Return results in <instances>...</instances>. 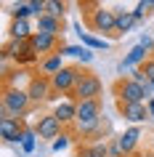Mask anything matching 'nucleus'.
Listing matches in <instances>:
<instances>
[{"label":"nucleus","instance_id":"obj_8","mask_svg":"<svg viewBox=\"0 0 154 157\" xmlns=\"http://www.w3.org/2000/svg\"><path fill=\"white\" fill-rule=\"evenodd\" d=\"M24 123H21V117H13L8 112H0V139L6 141V144H21L24 139Z\"/></svg>","mask_w":154,"mask_h":157},{"label":"nucleus","instance_id":"obj_29","mask_svg":"<svg viewBox=\"0 0 154 157\" xmlns=\"http://www.w3.org/2000/svg\"><path fill=\"white\" fill-rule=\"evenodd\" d=\"M45 3H48V0H29L35 16H43V13H45Z\"/></svg>","mask_w":154,"mask_h":157},{"label":"nucleus","instance_id":"obj_7","mask_svg":"<svg viewBox=\"0 0 154 157\" xmlns=\"http://www.w3.org/2000/svg\"><path fill=\"white\" fill-rule=\"evenodd\" d=\"M27 93H29L32 107H35V104H43V101H53V99H56L53 85H51V77H45V75H40V72H35L32 77H29Z\"/></svg>","mask_w":154,"mask_h":157},{"label":"nucleus","instance_id":"obj_4","mask_svg":"<svg viewBox=\"0 0 154 157\" xmlns=\"http://www.w3.org/2000/svg\"><path fill=\"white\" fill-rule=\"evenodd\" d=\"M82 75H85V69L82 67H64L58 75H53L51 77V85H53V93L56 96H69L72 99V93H74V88H77V83L82 80Z\"/></svg>","mask_w":154,"mask_h":157},{"label":"nucleus","instance_id":"obj_5","mask_svg":"<svg viewBox=\"0 0 154 157\" xmlns=\"http://www.w3.org/2000/svg\"><path fill=\"white\" fill-rule=\"evenodd\" d=\"M114 24H117V11L112 8H101L93 13V16L85 19V27H88L90 32H96V35H106V37H117L114 35Z\"/></svg>","mask_w":154,"mask_h":157},{"label":"nucleus","instance_id":"obj_20","mask_svg":"<svg viewBox=\"0 0 154 157\" xmlns=\"http://www.w3.org/2000/svg\"><path fill=\"white\" fill-rule=\"evenodd\" d=\"M58 53H61V56H77V59H82V61H93V51L85 48V45H61Z\"/></svg>","mask_w":154,"mask_h":157},{"label":"nucleus","instance_id":"obj_17","mask_svg":"<svg viewBox=\"0 0 154 157\" xmlns=\"http://www.w3.org/2000/svg\"><path fill=\"white\" fill-rule=\"evenodd\" d=\"M64 67H66L64 64V56H61V53H53V56H48V59H43V61H40V75L53 77V75H58Z\"/></svg>","mask_w":154,"mask_h":157},{"label":"nucleus","instance_id":"obj_1","mask_svg":"<svg viewBox=\"0 0 154 157\" xmlns=\"http://www.w3.org/2000/svg\"><path fill=\"white\" fill-rule=\"evenodd\" d=\"M32 107L27 88L19 85H3V99H0V112H8L13 117H24Z\"/></svg>","mask_w":154,"mask_h":157},{"label":"nucleus","instance_id":"obj_18","mask_svg":"<svg viewBox=\"0 0 154 157\" xmlns=\"http://www.w3.org/2000/svg\"><path fill=\"white\" fill-rule=\"evenodd\" d=\"M8 35L11 40H32V27H29V21H21V19H13L8 27Z\"/></svg>","mask_w":154,"mask_h":157},{"label":"nucleus","instance_id":"obj_12","mask_svg":"<svg viewBox=\"0 0 154 157\" xmlns=\"http://www.w3.org/2000/svg\"><path fill=\"white\" fill-rule=\"evenodd\" d=\"M117 109H120V115L125 117L128 123H133V125L152 120V117H149V109H146V104H122V101H117Z\"/></svg>","mask_w":154,"mask_h":157},{"label":"nucleus","instance_id":"obj_32","mask_svg":"<svg viewBox=\"0 0 154 157\" xmlns=\"http://www.w3.org/2000/svg\"><path fill=\"white\" fill-rule=\"evenodd\" d=\"M133 69H136V67H133V64H130V61H128V59H122V61H120V64H117V72H133Z\"/></svg>","mask_w":154,"mask_h":157},{"label":"nucleus","instance_id":"obj_13","mask_svg":"<svg viewBox=\"0 0 154 157\" xmlns=\"http://www.w3.org/2000/svg\"><path fill=\"white\" fill-rule=\"evenodd\" d=\"M53 115H56V120L61 125H72L77 123V101L74 99H64V101H58L56 107H53Z\"/></svg>","mask_w":154,"mask_h":157},{"label":"nucleus","instance_id":"obj_10","mask_svg":"<svg viewBox=\"0 0 154 157\" xmlns=\"http://www.w3.org/2000/svg\"><path fill=\"white\" fill-rule=\"evenodd\" d=\"M29 45L35 48V53H37V56H40V61H43V59H48V56H53V53H58L64 43H61V37H56V35L37 32V29H35L32 40H29Z\"/></svg>","mask_w":154,"mask_h":157},{"label":"nucleus","instance_id":"obj_16","mask_svg":"<svg viewBox=\"0 0 154 157\" xmlns=\"http://www.w3.org/2000/svg\"><path fill=\"white\" fill-rule=\"evenodd\" d=\"M136 24H138V21H136V16H133V11H122V8H117V24H114V35H117V37L128 35Z\"/></svg>","mask_w":154,"mask_h":157},{"label":"nucleus","instance_id":"obj_19","mask_svg":"<svg viewBox=\"0 0 154 157\" xmlns=\"http://www.w3.org/2000/svg\"><path fill=\"white\" fill-rule=\"evenodd\" d=\"M77 37H80V43L85 45V48H90V51L109 48V43H106L104 37H96V35H90V32H82V27H77Z\"/></svg>","mask_w":154,"mask_h":157},{"label":"nucleus","instance_id":"obj_24","mask_svg":"<svg viewBox=\"0 0 154 157\" xmlns=\"http://www.w3.org/2000/svg\"><path fill=\"white\" fill-rule=\"evenodd\" d=\"M45 13L53 16V19H64L66 3H64V0H48V3H45Z\"/></svg>","mask_w":154,"mask_h":157},{"label":"nucleus","instance_id":"obj_9","mask_svg":"<svg viewBox=\"0 0 154 157\" xmlns=\"http://www.w3.org/2000/svg\"><path fill=\"white\" fill-rule=\"evenodd\" d=\"M101 88H104V85H101V77L85 69L82 80L77 83V88H74V93H72V99L74 101H93V99L101 96Z\"/></svg>","mask_w":154,"mask_h":157},{"label":"nucleus","instance_id":"obj_27","mask_svg":"<svg viewBox=\"0 0 154 157\" xmlns=\"http://www.w3.org/2000/svg\"><path fill=\"white\" fill-rule=\"evenodd\" d=\"M106 157H125V152L120 149V144H117V139L106 141Z\"/></svg>","mask_w":154,"mask_h":157},{"label":"nucleus","instance_id":"obj_14","mask_svg":"<svg viewBox=\"0 0 154 157\" xmlns=\"http://www.w3.org/2000/svg\"><path fill=\"white\" fill-rule=\"evenodd\" d=\"M138 141H141V128H138V125H130L128 131H122L120 136H117V144H120V149L125 152V157L136 155Z\"/></svg>","mask_w":154,"mask_h":157},{"label":"nucleus","instance_id":"obj_36","mask_svg":"<svg viewBox=\"0 0 154 157\" xmlns=\"http://www.w3.org/2000/svg\"><path fill=\"white\" fill-rule=\"evenodd\" d=\"M152 35H154V32H152Z\"/></svg>","mask_w":154,"mask_h":157},{"label":"nucleus","instance_id":"obj_15","mask_svg":"<svg viewBox=\"0 0 154 157\" xmlns=\"http://www.w3.org/2000/svg\"><path fill=\"white\" fill-rule=\"evenodd\" d=\"M37 32H48V35L61 37L64 35V19H53L48 13H43V16H37Z\"/></svg>","mask_w":154,"mask_h":157},{"label":"nucleus","instance_id":"obj_25","mask_svg":"<svg viewBox=\"0 0 154 157\" xmlns=\"http://www.w3.org/2000/svg\"><path fill=\"white\" fill-rule=\"evenodd\" d=\"M11 16H13V19H21V21H27V19L32 16V6H29V3H13Z\"/></svg>","mask_w":154,"mask_h":157},{"label":"nucleus","instance_id":"obj_26","mask_svg":"<svg viewBox=\"0 0 154 157\" xmlns=\"http://www.w3.org/2000/svg\"><path fill=\"white\" fill-rule=\"evenodd\" d=\"M69 144H72V133H66V131H64L56 141H51V149H53V152H64Z\"/></svg>","mask_w":154,"mask_h":157},{"label":"nucleus","instance_id":"obj_22","mask_svg":"<svg viewBox=\"0 0 154 157\" xmlns=\"http://www.w3.org/2000/svg\"><path fill=\"white\" fill-rule=\"evenodd\" d=\"M35 149H37V133H35V128H27L24 139H21V152L24 155H32Z\"/></svg>","mask_w":154,"mask_h":157},{"label":"nucleus","instance_id":"obj_21","mask_svg":"<svg viewBox=\"0 0 154 157\" xmlns=\"http://www.w3.org/2000/svg\"><path fill=\"white\" fill-rule=\"evenodd\" d=\"M152 13H154V0H141V3H136V8H133L136 21H144V19L152 16Z\"/></svg>","mask_w":154,"mask_h":157},{"label":"nucleus","instance_id":"obj_2","mask_svg":"<svg viewBox=\"0 0 154 157\" xmlns=\"http://www.w3.org/2000/svg\"><path fill=\"white\" fill-rule=\"evenodd\" d=\"M98 125H101V99L77 101V133L90 139Z\"/></svg>","mask_w":154,"mask_h":157},{"label":"nucleus","instance_id":"obj_23","mask_svg":"<svg viewBox=\"0 0 154 157\" xmlns=\"http://www.w3.org/2000/svg\"><path fill=\"white\" fill-rule=\"evenodd\" d=\"M146 53H149V51H146L144 45H133V48L128 51V56H125V59H128V61H130L133 67H141V64L146 61V59H149Z\"/></svg>","mask_w":154,"mask_h":157},{"label":"nucleus","instance_id":"obj_34","mask_svg":"<svg viewBox=\"0 0 154 157\" xmlns=\"http://www.w3.org/2000/svg\"><path fill=\"white\" fill-rule=\"evenodd\" d=\"M146 109H149V117L154 120V101H146Z\"/></svg>","mask_w":154,"mask_h":157},{"label":"nucleus","instance_id":"obj_6","mask_svg":"<svg viewBox=\"0 0 154 157\" xmlns=\"http://www.w3.org/2000/svg\"><path fill=\"white\" fill-rule=\"evenodd\" d=\"M112 93L117 96V101H122V104H146V91L136 83V80H130V77H120V80L112 85Z\"/></svg>","mask_w":154,"mask_h":157},{"label":"nucleus","instance_id":"obj_3","mask_svg":"<svg viewBox=\"0 0 154 157\" xmlns=\"http://www.w3.org/2000/svg\"><path fill=\"white\" fill-rule=\"evenodd\" d=\"M8 59H13L16 67H29V64L40 61V56L35 53L29 40H6V45H3V61H8Z\"/></svg>","mask_w":154,"mask_h":157},{"label":"nucleus","instance_id":"obj_33","mask_svg":"<svg viewBox=\"0 0 154 157\" xmlns=\"http://www.w3.org/2000/svg\"><path fill=\"white\" fill-rule=\"evenodd\" d=\"M144 91H146V101H154V83H146Z\"/></svg>","mask_w":154,"mask_h":157},{"label":"nucleus","instance_id":"obj_31","mask_svg":"<svg viewBox=\"0 0 154 157\" xmlns=\"http://www.w3.org/2000/svg\"><path fill=\"white\" fill-rule=\"evenodd\" d=\"M130 80H136V83L141 85V88H144V85L149 83V80H146V75L141 72V69H138V67H136V69H133V72H130Z\"/></svg>","mask_w":154,"mask_h":157},{"label":"nucleus","instance_id":"obj_11","mask_svg":"<svg viewBox=\"0 0 154 157\" xmlns=\"http://www.w3.org/2000/svg\"><path fill=\"white\" fill-rule=\"evenodd\" d=\"M35 133H37V139H40V141H45V139L56 141L58 136L64 133V125L56 120L53 112H51V115H40V120L35 123Z\"/></svg>","mask_w":154,"mask_h":157},{"label":"nucleus","instance_id":"obj_30","mask_svg":"<svg viewBox=\"0 0 154 157\" xmlns=\"http://www.w3.org/2000/svg\"><path fill=\"white\" fill-rule=\"evenodd\" d=\"M138 45H144V48L146 51H149V53H152V51H154V35H141V40H138Z\"/></svg>","mask_w":154,"mask_h":157},{"label":"nucleus","instance_id":"obj_28","mask_svg":"<svg viewBox=\"0 0 154 157\" xmlns=\"http://www.w3.org/2000/svg\"><path fill=\"white\" fill-rule=\"evenodd\" d=\"M138 69L146 75V80H149V83H154V56H152V59H146V61L138 67Z\"/></svg>","mask_w":154,"mask_h":157},{"label":"nucleus","instance_id":"obj_35","mask_svg":"<svg viewBox=\"0 0 154 157\" xmlns=\"http://www.w3.org/2000/svg\"><path fill=\"white\" fill-rule=\"evenodd\" d=\"M149 144H152V155H154V133H152V141H149Z\"/></svg>","mask_w":154,"mask_h":157}]
</instances>
